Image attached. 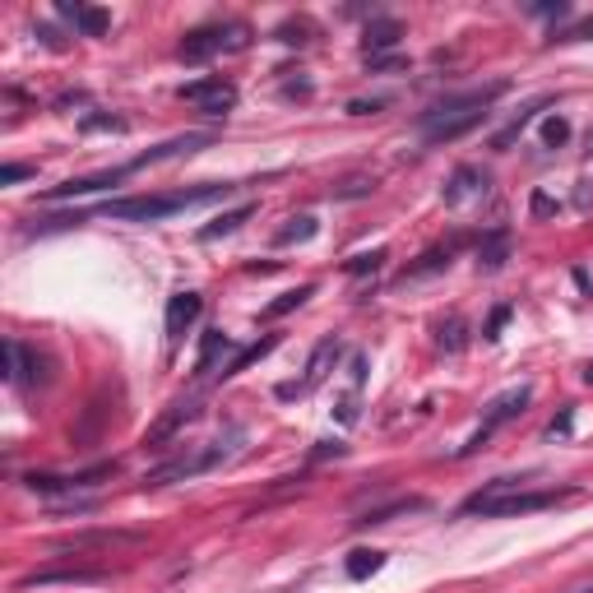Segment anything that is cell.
I'll list each match as a JSON object with an SVG mask.
<instances>
[{"mask_svg": "<svg viewBox=\"0 0 593 593\" xmlns=\"http://www.w3.org/2000/svg\"><path fill=\"white\" fill-rule=\"evenodd\" d=\"M56 14L70 19V24L84 33V37H107V28H112V14L107 10H93V5H70V0H61Z\"/></svg>", "mask_w": 593, "mask_h": 593, "instance_id": "cell-16", "label": "cell"}, {"mask_svg": "<svg viewBox=\"0 0 593 593\" xmlns=\"http://www.w3.org/2000/svg\"><path fill=\"white\" fill-rule=\"evenodd\" d=\"M116 464H93V468H79V473H28L24 487L37 491V497H79V491L97 487L103 478H112Z\"/></svg>", "mask_w": 593, "mask_h": 593, "instance_id": "cell-6", "label": "cell"}, {"mask_svg": "<svg viewBox=\"0 0 593 593\" xmlns=\"http://www.w3.org/2000/svg\"><path fill=\"white\" fill-rule=\"evenodd\" d=\"M37 367H43V358H37V352H28L19 339H5V381H10L14 389H28L33 381H43V375H33Z\"/></svg>", "mask_w": 593, "mask_h": 593, "instance_id": "cell-12", "label": "cell"}, {"mask_svg": "<svg viewBox=\"0 0 593 593\" xmlns=\"http://www.w3.org/2000/svg\"><path fill=\"white\" fill-rule=\"evenodd\" d=\"M205 144H213L209 135H182V140H167V144H158V149H149V153H140L130 163V172H140V167H149V163H163V158H182V153H195V149H205Z\"/></svg>", "mask_w": 593, "mask_h": 593, "instance_id": "cell-17", "label": "cell"}, {"mask_svg": "<svg viewBox=\"0 0 593 593\" xmlns=\"http://www.w3.org/2000/svg\"><path fill=\"white\" fill-rule=\"evenodd\" d=\"M339 352H344V344H339V339H325L321 348L311 352V362H306V381H302V385H279V394H283V399H292V394H311V389L329 375V367L339 362Z\"/></svg>", "mask_w": 593, "mask_h": 593, "instance_id": "cell-11", "label": "cell"}, {"mask_svg": "<svg viewBox=\"0 0 593 593\" xmlns=\"http://www.w3.org/2000/svg\"><path fill=\"white\" fill-rule=\"evenodd\" d=\"M575 593H593V589H575Z\"/></svg>", "mask_w": 593, "mask_h": 593, "instance_id": "cell-36", "label": "cell"}, {"mask_svg": "<svg viewBox=\"0 0 593 593\" xmlns=\"http://www.w3.org/2000/svg\"><path fill=\"white\" fill-rule=\"evenodd\" d=\"M450 255H454V246H445V251H427V255H422V265H408V269H404V283H408V279H422V274L445 269V265H450Z\"/></svg>", "mask_w": 593, "mask_h": 593, "instance_id": "cell-25", "label": "cell"}, {"mask_svg": "<svg viewBox=\"0 0 593 593\" xmlns=\"http://www.w3.org/2000/svg\"><path fill=\"white\" fill-rule=\"evenodd\" d=\"M381 265H385V251H371V255H352L344 269H348V274H375Z\"/></svg>", "mask_w": 593, "mask_h": 593, "instance_id": "cell-28", "label": "cell"}, {"mask_svg": "<svg viewBox=\"0 0 593 593\" xmlns=\"http://www.w3.org/2000/svg\"><path fill=\"white\" fill-rule=\"evenodd\" d=\"M528 399H533V385H510V389H501L497 399H491L487 408H482V422H478V431H473L468 437V445L460 450V454H478L491 437H497V431L505 427V422H515L520 412L528 408Z\"/></svg>", "mask_w": 593, "mask_h": 593, "instance_id": "cell-5", "label": "cell"}, {"mask_svg": "<svg viewBox=\"0 0 593 593\" xmlns=\"http://www.w3.org/2000/svg\"><path fill=\"white\" fill-rule=\"evenodd\" d=\"M84 130H126L121 116H84Z\"/></svg>", "mask_w": 593, "mask_h": 593, "instance_id": "cell-30", "label": "cell"}, {"mask_svg": "<svg viewBox=\"0 0 593 593\" xmlns=\"http://www.w3.org/2000/svg\"><path fill=\"white\" fill-rule=\"evenodd\" d=\"M418 510H427L422 497H404V501H389V505H381V510H367V515H358L352 524L371 528V524H389V520H399V515H418Z\"/></svg>", "mask_w": 593, "mask_h": 593, "instance_id": "cell-18", "label": "cell"}, {"mask_svg": "<svg viewBox=\"0 0 593 593\" xmlns=\"http://www.w3.org/2000/svg\"><path fill=\"white\" fill-rule=\"evenodd\" d=\"M510 321V306H497V315H491V325H487V339H501V325Z\"/></svg>", "mask_w": 593, "mask_h": 593, "instance_id": "cell-32", "label": "cell"}, {"mask_svg": "<svg viewBox=\"0 0 593 593\" xmlns=\"http://www.w3.org/2000/svg\"><path fill=\"white\" fill-rule=\"evenodd\" d=\"M538 107H543V97H538V103H528V107H524V112L515 116V126H505V130L497 135V149H501V153H505L510 144H515V140H520V135H524V126L533 121V112H538Z\"/></svg>", "mask_w": 593, "mask_h": 593, "instance_id": "cell-26", "label": "cell"}, {"mask_svg": "<svg viewBox=\"0 0 593 593\" xmlns=\"http://www.w3.org/2000/svg\"><path fill=\"white\" fill-rule=\"evenodd\" d=\"M236 441H242V427H232L228 437H219V441H205L200 450H190V454H176V460L158 464L149 478H144V487H167V482L200 478V473H209V468H219V464L232 460V454H236Z\"/></svg>", "mask_w": 593, "mask_h": 593, "instance_id": "cell-3", "label": "cell"}, {"mask_svg": "<svg viewBox=\"0 0 593 593\" xmlns=\"http://www.w3.org/2000/svg\"><path fill=\"white\" fill-rule=\"evenodd\" d=\"M482 195H487V172L473 167V163L454 167V172L445 176V186H441V200H445L450 209H460V205H468V200H482Z\"/></svg>", "mask_w": 593, "mask_h": 593, "instance_id": "cell-9", "label": "cell"}, {"mask_svg": "<svg viewBox=\"0 0 593 593\" xmlns=\"http://www.w3.org/2000/svg\"><path fill=\"white\" fill-rule=\"evenodd\" d=\"M551 209H557V205H551L547 195H533V213H551Z\"/></svg>", "mask_w": 593, "mask_h": 593, "instance_id": "cell-34", "label": "cell"}, {"mask_svg": "<svg viewBox=\"0 0 593 593\" xmlns=\"http://www.w3.org/2000/svg\"><path fill=\"white\" fill-rule=\"evenodd\" d=\"M399 37H404V24L399 19H389V14H381V19H371L367 24V61H375V56H385V51H394L399 47Z\"/></svg>", "mask_w": 593, "mask_h": 593, "instance_id": "cell-14", "label": "cell"}, {"mask_svg": "<svg viewBox=\"0 0 593 593\" xmlns=\"http://www.w3.org/2000/svg\"><path fill=\"white\" fill-rule=\"evenodd\" d=\"M385 566V551H371V547H358L348 557V575L352 580H367V575H375V570Z\"/></svg>", "mask_w": 593, "mask_h": 593, "instance_id": "cell-24", "label": "cell"}, {"mask_svg": "<svg viewBox=\"0 0 593 593\" xmlns=\"http://www.w3.org/2000/svg\"><path fill=\"white\" fill-rule=\"evenodd\" d=\"M589 37H593V14L584 19V24H575V28L557 33V37H551V43H589Z\"/></svg>", "mask_w": 593, "mask_h": 593, "instance_id": "cell-29", "label": "cell"}, {"mask_svg": "<svg viewBox=\"0 0 593 593\" xmlns=\"http://www.w3.org/2000/svg\"><path fill=\"white\" fill-rule=\"evenodd\" d=\"M126 176H130V163H126V167L93 172V176H74V182H66V186H51V190H47V200H74V195H97V190H107V186H121Z\"/></svg>", "mask_w": 593, "mask_h": 593, "instance_id": "cell-10", "label": "cell"}, {"mask_svg": "<svg viewBox=\"0 0 593 593\" xmlns=\"http://www.w3.org/2000/svg\"><path fill=\"white\" fill-rule=\"evenodd\" d=\"M176 97L190 103V107H200V112H209V116H228L236 107V84H232V79H223V74H213V79L182 84V89H176Z\"/></svg>", "mask_w": 593, "mask_h": 593, "instance_id": "cell-7", "label": "cell"}, {"mask_svg": "<svg viewBox=\"0 0 593 593\" xmlns=\"http://www.w3.org/2000/svg\"><path fill=\"white\" fill-rule=\"evenodd\" d=\"M255 213V205H242V209H232V213H223L219 223H209V228H200V242H219V236H228V232H236L246 219Z\"/></svg>", "mask_w": 593, "mask_h": 593, "instance_id": "cell-23", "label": "cell"}, {"mask_svg": "<svg viewBox=\"0 0 593 593\" xmlns=\"http://www.w3.org/2000/svg\"><path fill=\"white\" fill-rule=\"evenodd\" d=\"M584 381H589V385H593V362H589V371H584Z\"/></svg>", "mask_w": 593, "mask_h": 593, "instance_id": "cell-35", "label": "cell"}, {"mask_svg": "<svg viewBox=\"0 0 593 593\" xmlns=\"http://www.w3.org/2000/svg\"><path fill=\"white\" fill-rule=\"evenodd\" d=\"M561 431H570V412H561V418L547 427V437H561Z\"/></svg>", "mask_w": 593, "mask_h": 593, "instance_id": "cell-33", "label": "cell"}, {"mask_svg": "<svg viewBox=\"0 0 593 593\" xmlns=\"http://www.w3.org/2000/svg\"><path fill=\"white\" fill-rule=\"evenodd\" d=\"M315 232H321V223H315L311 213H302V219H288V228L274 232V246H302V242H311Z\"/></svg>", "mask_w": 593, "mask_h": 593, "instance_id": "cell-21", "label": "cell"}, {"mask_svg": "<svg viewBox=\"0 0 593 593\" xmlns=\"http://www.w3.org/2000/svg\"><path fill=\"white\" fill-rule=\"evenodd\" d=\"M232 348H236V344L228 339V334L209 329V334H205V344H200V358H195V375H209V371H213V362H219V358H228Z\"/></svg>", "mask_w": 593, "mask_h": 593, "instance_id": "cell-20", "label": "cell"}, {"mask_svg": "<svg viewBox=\"0 0 593 593\" xmlns=\"http://www.w3.org/2000/svg\"><path fill=\"white\" fill-rule=\"evenodd\" d=\"M236 195L232 182L223 186H190V190H172V195H126V200H107L103 213L116 223H163L172 213H186V209H200V205H219Z\"/></svg>", "mask_w": 593, "mask_h": 593, "instance_id": "cell-2", "label": "cell"}, {"mask_svg": "<svg viewBox=\"0 0 593 593\" xmlns=\"http://www.w3.org/2000/svg\"><path fill=\"white\" fill-rule=\"evenodd\" d=\"M246 43H251V28L242 24V19H223V24L190 28V33L182 37V47H176V56H182L186 66H205V61H213V56L242 51Z\"/></svg>", "mask_w": 593, "mask_h": 593, "instance_id": "cell-4", "label": "cell"}, {"mask_svg": "<svg viewBox=\"0 0 593 593\" xmlns=\"http://www.w3.org/2000/svg\"><path fill=\"white\" fill-rule=\"evenodd\" d=\"M505 255H510V232H505V228H497L491 236H482V246H478V269L497 274V269L505 265Z\"/></svg>", "mask_w": 593, "mask_h": 593, "instance_id": "cell-19", "label": "cell"}, {"mask_svg": "<svg viewBox=\"0 0 593 593\" xmlns=\"http://www.w3.org/2000/svg\"><path fill=\"white\" fill-rule=\"evenodd\" d=\"M575 491L570 487H528L524 478H491L482 491L464 497L460 515H482V520H515V515H538V510H551L570 501Z\"/></svg>", "mask_w": 593, "mask_h": 593, "instance_id": "cell-1", "label": "cell"}, {"mask_svg": "<svg viewBox=\"0 0 593 593\" xmlns=\"http://www.w3.org/2000/svg\"><path fill=\"white\" fill-rule=\"evenodd\" d=\"M200 311H205L200 292H176L167 302V339H182V334L200 321Z\"/></svg>", "mask_w": 593, "mask_h": 593, "instance_id": "cell-13", "label": "cell"}, {"mask_svg": "<svg viewBox=\"0 0 593 593\" xmlns=\"http://www.w3.org/2000/svg\"><path fill=\"white\" fill-rule=\"evenodd\" d=\"M570 140V121H566V116H551V121L543 126V144L547 149H561Z\"/></svg>", "mask_w": 593, "mask_h": 593, "instance_id": "cell-27", "label": "cell"}, {"mask_svg": "<svg viewBox=\"0 0 593 593\" xmlns=\"http://www.w3.org/2000/svg\"><path fill=\"white\" fill-rule=\"evenodd\" d=\"M37 167H28V163H10L5 172H0V182H5V186H14V182H24V176H33Z\"/></svg>", "mask_w": 593, "mask_h": 593, "instance_id": "cell-31", "label": "cell"}, {"mask_svg": "<svg viewBox=\"0 0 593 593\" xmlns=\"http://www.w3.org/2000/svg\"><path fill=\"white\" fill-rule=\"evenodd\" d=\"M195 418H200V399H176L163 418H158L149 431H144V445L149 450H167L172 437H182V427H190Z\"/></svg>", "mask_w": 593, "mask_h": 593, "instance_id": "cell-8", "label": "cell"}, {"mask_svg": "<svg viewBox=\"0 0 593 593\" xmlns=\"http://www.w3.org/2000/svg\"><path fill=\"white\" fill-rule=\"evenodd\" d=\"M311 296H315V283H302V288H292V292H283V296H279V302H269V306H265V321H283V315H292L296 306H306V302H311Z\"/></svg>", "mask_w": 593, "mask_h": 593, "instance_id": "cell-22", "label": "cell"}, {"mask_svg": "<svg viewBox=\"0 0 593 593\" xmlns=\"http://www.w3.org/2000/svg\"><path fill=\"white\" fill-rule=\"evenodd\" d=\"M103 580L97 566H61V570H33V575L19 580V589H33V584H93Z\"/></svg>", "mask_w": 593, "mask_h": 593, "instance_id": "cell-15", "label": "cell"}]
</instances>
